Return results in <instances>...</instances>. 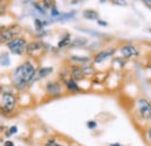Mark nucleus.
<instances>
[{
    "mask_svg": "<svg viewBox=\"0 0 151 146\" xmlns=\"http://www.w3.org/2000/svg\"><path fill=\"white\" fill-rule=\"evenodd\" d=\"M36 75V67L35 65L27 60L22 64H20L19 66L14 70L13 72V75H12V81H13V85L19 91H22L24 88H27L33 79L35 78Z\"/></svg>",
    "mask_w": 151,
    "mask_h": 146,
    "instance_id": "f257e3e1",
    "label": "nucleus"
},
{
    "mask_svg": "<svg viewBox=\"0 0 151 146\" xmlns=\"http://www.w3.org/2000/svg\"><path fill=\"white\" fill-rule=\"evenodd\" d=\"M17 106V96L12 92H5L0 94V110L4 114L12 112Z\"/></svg>",
    "mask_w": 151,
    "mask_h": 146,
    "instance_id": "f03ea898",
    "label": "nucleus"
},
{
    "mask_svg": "<svg viewBox=\"0 0 151 146\" xmlns=\"http://www.w3.org/2000/svg\"><path fill=\"white\" fill-rule=\"evenodd\" d=\"M21 31L22 29L19 24H12L9 27L0 26V43H8L21 34Z\"/></svg>",
    "mask_w": 151,
    "mask_h": 146,
    "instance_id": "7ed1b4c3",
    "label": "nucleus"
},
{
    "mask_svg": "<svg viewBox=\"0 0 151 146\" xmlns=\"http://www.w3.org/2000/svg\"><path fill=\"white\" fill-rule=\"evenodd\" d=\"M27 44L28 43H27L26 38H23V37H15L12 41H9L8 43H6L7 48L14 55H22L23 52H26Z\"/></svg>",
    "mask_w": 151,
    "mask_h": 146,
    "instance_id": "20e7f679",
    "label": "nucleus"
},
{
    "mask_svg": "<svg viewBox=\"0 0 151 146\" xmlns=\"http://www.w3.org/2000/svg\"><path fill=\"white\" fill-rule=\"evenodd\" d=\"M137 106V110L139 116L145 120V121H151V103L144 97H141L137 100L136 102Z\"/></svg>",
    "mask_w": 151,
    "mask_h": 146,
    "instance_id": "39448f33",
    "label": "nucleus"
},
{
    "mask_svg": "<svg viewBox=\"0 0 151 146\" xmlns=\"http://www.w3.org/2000/svg\"><path fill=\"white\" fill-rule=\"evenodd\" d=\"M45 91L47 93L52 96V97H58L62 95L63 89H62V85L58 81H49L45 86Z\"/></svg>",
    "mask_w": 151,
    "mask_h": 146,
    "instance_id": "423d86ee",
    "label": "nucleus"
},
{
    "mask_svg": "<svg viewBox=\"0 0 151 146\" xmlns=\"http://www.w3.org/2000/svg\"><path fill=\"white\" fill-rule=\"evenodd\" d=\"M120 52H121V55L123 56L124 58H132V57H137V56L139 55V52H138V50L132 45V44H127V45H123L121 49H120Z\"/></svg>",
    "mask_w": 151,
    "mask_h": 146,
    "instance_id": "0eeeda50",
    "label": "nucleus"
},
{
    "mask_svg": "<svg viewBox=\"0 0 151 146\" xmlns=\"http://www.w3.org/2000/svg\"><path fill=\"white\" fill-rule=\"evenodd\" d=\"M114 54H115V49H107V50H102V51L98 52V54L94 56L93 62H94L95 64H100V63H102L104 60H106L108 57L113 56Z\"/></svg>",
    "mask_w": 151,
    "mask_h": 146,
    "instance_id": "6e6552de",
    "label": "nucleus"
},
{
    "mask_svg": "<svg viewBox=\"0 0 151 146\" xmlns=\"http://www.w3.org/2000/svg\"><path fill=\"white\" fill-rule=\"evenodd\" d=\"M43 48V43L41 41H35V42H32V43H28L27 47H26V52L28 55H33L35 52L40 51L41 49Z\"/></svg>",
    "mask_w": 151,
    "mask_h": 146,
    "instance_id": "1a4fd4ad",
    "label": "nucleus"
},
{
    "mask_svg": "<svg viewBox=\"0 0 151 146\" xmlns=\"http://www.w3.org/2000/svg\"><path fill=\"white\" fill-rule=\"evenodd\" d=\"M71 77L75 81H80L85 78L83 70H81V66H78V65H73L71 66Z\"/></svg>",
    "mask_w": 151,
    "mask_h": 146,
    "instance_id": "9d476101",
    "label": "nucleus"
},
{
    "mask_svg": "<svg viewBox=\"0 0 151 146\" xmlns=\"http://www.w3.org/2000/svg\"><path fill=\"white\" fill-rule=\"evenodd\" d=\"M65 85H66V89L68 92H71V93H78V92H80V87L78 86V84H77V81H75L72 78H70L66 82H65Z\"/></svg>",
    "mask_w": 151,
    "mask_h": 146,
    "instance_id": "9b49d317",
    "label": "nucleus"
},
{
    "mask_svg": "<svg viewBox=\"0 0 151 146\" xmlns=\"http://www.w3.org/2000/svg\"><path fill=\"white\" fill-rule=\"evenodd\" d=\"M83 16L87 20H99V14L93 9H85L83 12Z\"/></svg>",
    "mask_w": 151,
    "mask_h": 146,
    "instance_id": "f8f14e48",
    "label": "nucleus"
},
{
    "mask_svg": "<svg viewBox=\"0 0 151 146\" xmlns=\"http://www.w3.org/2000/svg\"><path fill=\"white\" fill-rule=\"evenodd\" d=\"M70 60L73 63H79V64H88L91 58L90 57H80V56H71Z\"/></svg>",
    "mask_w": 151,
    "mask_h": 146,
    "instance_id": "ddd939ff",
    "label": "nucleus"
},
{
    "mask_svg": "<svg viewBox=\"0 0 151 146\" xmlns=\"http://www.w3.org/2000/svg\"><path fill=\"white\" fill-rule=\"evenodd\" d=\"M70 44H71V35L70 34H66L65 36L58 42V48L62 49V48H65V47H68Z\"/></svg>",
    "mask_w": 151,
    "mask_h": 146,
    "instance_id": "4468645a",
    "label": "nucleus"
},
{
    "mask_svg": "<svg viewBox=\"0 0 151 146\" xmlns=\"http://www.w3.org/2000/svg\"><path fill=\"white\" fill-rule=\"evenodd\" d=\"M52 72H54V67H41V69L37 70L40 78H45V77H48L49 74H51Z\"/></svg>",
    "mask_w": 151,
    "mask_h": 146,
    "instance_id": "2eb2a0df",
    "label": "nucleus"
},
{
    "mask_svg": "<svg viewBox=\"0 0 151 146\" xmlns=\"http://www.w3.org/2000/svg\"><path fill=\"white\" fill-rule=\"evenodd\" d=\"M81 70H83L84 75H92V74L95 72L94 67L91 66V65H88V64H84V65L81 66Z\"/></svg>",
    "mask_w": 151,
    "mask_h": 146,
    "instance_id": "dca6fc26",
    "label": "nucleus"
},
{
    "mask_svg": "<svg viewBox=\"0 0 151 146\" xmlns=\"http://www.w3.org/2000/svg\"><path fill=\"white\" fill-rule=\"evenodd\" d=\"M86 44H87V39L86 38H77L76 41L71 42L70 45H72V47H84Z\"/></svg>",
    "mask_w": 151,
    "mask_h": 146,
    "instance_id": "f3484780",
    "label": "nucleus"
},
{
    "mask_svg": "<svg viewBox=\"0 0 151 146\" xmlns=\"http://www.w3.org/2000/svg\"><path fill=\"white\" fill-rule=\"evenodd\" d=\"M35 28H36V30H42L43 29V27L44 26H47L48 24V22L47 21H41L40 19H35Z\"/></svg>",
    "mask_w": 151,
    "mask_h": 146,
    "instance_id": "a211bd4d",
    "label": "nucleus"
},
{
    "mask_svg": "<svg viewBox=\"0 0 151 146\" xmlns=\"http://www.w3.org/2000/svg\"><path fill=\"white\" fill-rule=\"evenodd\" d=\"M60 12L57 9L56 6H52V8H51V18H54L55 20H57V19L60 16Z\"/></svg>",
    "mask_w": 151,
    "mask_h": 146,
    "instance_id": "6ab92c4d",
    "label": "nucleus"
},
{
    "mask_svg": "<svg viewBox=\"0 0 151 146\" xmlns=\"http://www.w3.org/2000/svg\"><path fill=\"white\" fill-rule=\"evenodd\" d=\"M34 7H35V9H37L38 12H40V14L45 15V9L43 8L42 5H40V4H37V2H34Z\"/></svg>",
    "mask_w": 151,
    "mask_h": 146,
    "instance_id": "aec40b11",
    "label": "nucleus"
},
{
    "mask_svg": "<svg viewBox=\"0 0 151 146\" xmlns=\"http://www.w3.org/2000/svg\"><path fill=\"white\" fill-rule=\"evenodd\" d=\"M17 132H18V127H17V125H13V127H11V128H9L8 132L6 133V136H7V137H11V136L15 135Z\"/></svg>",
    "mask_w": 151,
    "mask_h": 146,
    "instance_id": "412c9836",
    "label": "nucleus"
},
{
    "mask_svg": "<svg viewBox=\"0 0 151 146\" xmlns=\"http://www.w3.org/2000/svg\"><path fill=\"white\" fill-rule=\"evenodd\" d=\"M0 64H1L2 66H8V65H9V58H8V55H4V56H2Z\"/></svg>",
    "mask_w": 151,
    "mask_h": 146,
    "instance_id": "4be33fe9",
    "label": "nucleus"
},
{
    "mask_svg": "<svg viewBox=\"0 0 151 146\" xmlns=\"http://www.w3.org/2000/svg\"><path fill=\"white\" fill-rule=\"evenodd\" d=\"M96 127H98V123H96L95 121H88V122H87V128L88 129H92V130H93V129H95Z\"/></svg>",
    "mask_w": 151,
    "mask_h": 146,
    "instance_id": "5701e85b",
    "label": "nucleus"
},
{
    "mask_svg": "<svg viewBox=\"0 0 151 146\" xmlns=\"http://www.w3.org/2000/svg\"><path fill=\"white\" fill-rule=\"evenodd\" d=\"M45 146H63L60 145V144H58V143H56V142H54V140H49L47 144H45Z\"/></svg>",
    "mask_w": 151,
    "mask_h": 146,
    "instance_id": "b1692460",
    "label": "nucleus"
},
{
    "mask_svg": "<svg viewBox=\"0 0 151 146\" xmlns=\"http://www.w3.org/2000/svg\"><path fill=\"white\" fill-rule=\"evenodd\" d=\"M43 8H52V5L50 1H43Z\"/></svg>",
    "mask_w": 151,
    "mask_h": 146,
    "instance_id": "393cba45",
    "label": "nucleus"
},
{
    "mask_svg": "<svg viewBox=\"0 0 151 146\" xmlns=\"http://www.w3.org/2000/svg\"><path fill=\"white\" fill-rule=\"evenodd\" d=\"M96 21H98V24H99V26H102V27H107V26H108V23H107L106 21H104V20H100V19H99V20H96Z\"/></svg>",
    "mask_w": 151,
    "mask_h": 146,
    "instance_id": "a878e982",
    "label": "nucleus"
},
{
    "mask_svg": "<svg viewBox=\"0 0 151 146\" xmlns=\"http://www.w3.org/2000/svg\"><path fill=\"white\" fill-rule=\"evenodd\" d=\"M143 4H144L147 7L151 8V0H144V1H143Z\"/></svg>",
    "mask_w": 151,
    "mask_h": 146,
    "instance_id": "bb28decb",
    "label": "nucleus"
},
{
    "mask_svg": "<svg viewBox=\"0 0 151 146\" xmlns=\"http://www.w3.org/2000/svg\"><path fill=\"white\" fill-rule=\"evenodd\" d=\"M5 146H15L14 145V143L13 142H11V140H7V142H5V144H4Z\"/></svg>",
    "mask_w": 151,
    "mask_h": 146,
    "instance_id": "cd10ccee",
    "label": "nucleus"
},
{
    "mask_svg": "<svg viewBox=\"0 0 151 146\" xmlns=\"http://www.w3.org/2000/svg\"><path fill=\"white\" fill-rule=\"evenodd\" d=\"M148 137H149V139L151 140V127L148 129Z\"/></svg>",
    "mask_w": 151,
    "mask_h": 146,
    "instance_id": "c85d7f7f",
    "label": "nucleus"
},
{
    "mask_svg": "<svg viewBox=\"0 0 151 146\" xmlns=\"http://www.w3.org/2000/svg\"><path fill=\"white\" fill-rule=\"evenodd\" d=\"M4 11H5V7H4V6H1V7H0V15L4 13Z\"/></svg>",
    "mask_w": 151,
    "mask_h": 146,
    "instance_id": "c756f323",
    "label": "nucleus"
},
{
    "mask_svg": "<svg viewBox=\"0 0 151 146\" xmlns=\"http://www.w3.org/2000/svg\"><path fill=\"white\" fill-rule=\"evenodd\" d=\"M109 146H123V145H121V144H119V143H115V144H111Z\"/></svg>",
    "mask_w": 151,
    "mask_h": 146,
    "instance_id": "7c9ffc66",
    "label": "nucleus"
},
{
    "mask_svg": "<svg viewBox=\"0 0 151 146\" xmlns=\"http://www.w3.org/2000/svg\"><path fill=\"white\" fill-rule=\"evenodd\" d=\"M1 93H2V86L0 85V94H1Z\"/></svg>",
    "mask_w": 151,
    "mask_h": 146,
    "instance_id": "2f4dec72",
    "label": "nucleus"
},
{
    "mask_svg": "<svg viewBox=\"0 0 151 146\" xmlns=\"http://www.w3.org/2000/svg\"><path fill=\"white\" fill-rule=\"evenodd\" d=\"M149 30H150V33H151V28H150V29H149Z\"/></svg>",
    "mask_w": 151,
    "mask_h": 146,
    "instance_id": "473e14b6",
    "label": "nucleus"
}]
</instances>
